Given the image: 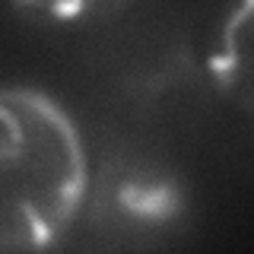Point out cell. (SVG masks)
I'll return each instance as SVG.
<instances>
[{
    "label": "cell",
    "instance_id": "3957f363",
    "mask_svg": "<svg viewBox=\"0 0 254 254\" xmlns=\"http://www.w3.org/2000/svg\"><path fill=\"white\" fill-rule=\"evenodd\" d=\"M130 0H16L26 13L38 19L64 22V26H89V22L108 19V16L121 13Z\"/></svg>",
    "mask_w": 254,
    "mask_h": 254
},
{
    "label": "cell",
    "instance_id": "6da1fadb",
    "mask_svg": "<svg viewBox=\"0 0 254 254\" xmlns=\"http://www.w3.org/2000/svg\"><path fill=\"white\" fill-rule=\"evenodd\" d=\"M86 153L76 124L54 99L0 89V251L58 245L86 197Z\"/></svg>",
    "mask_w": 254,
    "mask_h": 254
},
{
    "label": "cell",
    "instance_id": "7a4b0ae2",
    "mask_svg": "<svg viewBox=\"0 0 254 254\" xmlns=\"http://www.w3.org/2000/svg\"><path fill=\"white\" fill-rule=\"evenodd\" d=\"M210 70L229 99L254 108V0H235L229 6Z\"/></svg>",
    "mask_w": 254,
    "mask_h": 254
}]
</instances>
